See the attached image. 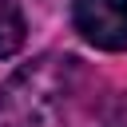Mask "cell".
<instances>
[{
  "label": "cell",
  "instance_id": "cell-1",
  "mask_svg": "<svg viewBox=\"0 0 127 127\" xmlns=\"http://www.w3.org/2000/svg\"><path fill=\"white\" fill-rule=\"evenodd\" d=\"M75 60H56V56H44L36 60L32 67H24L4 91H0V115L12 123V127H36L48 119L52 111V95L64 91L67 75L75 71L71 67Z\"/></svg>",
  "mask_w": 127,
  "mask_h": 127
},
{
  "label": "cell",
  "instance_id": "cell-2",
  "mask_svg": "<svg viewBox=\"0 0 127 127\" xmlns=\"http://www.w3.org/2000/svg\"><path fill=\"white\" fill-rule=\"evenodd\" d=\"M71 20L87 44L103 52H127V0H75Z\"/></svg>",
  "mask_w": 127,
  "mask_h": 127
},
{
  "label": "cell",
  "instance_id": "cell-3",
  "mask_svg": "<svg viewBox=\"0 0 127 127\" xmlns=\"http://www.w3.org/2000/svg\"><path fill=\"white\" fill-rule=\"evenodd\" d=\"M24 36H28V28H24V16H20L16 0H0V60L16 56L24 48Z\"/></svg>",
  "mask_w": 127,
  "mask_h": 127
}]
</instances>
